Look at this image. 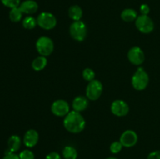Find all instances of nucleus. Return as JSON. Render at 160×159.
<instances>
[{"label": "nucleus", "mask_w": 160, "mask_h": 159, "mask_svg": "<svg viewBox=\"0 0 160 159\" xmlns=\"http://www.w3.org/2000/svg\"><path fill=\"white\" fill-rule=\"evenodd\" d=\"M2 159H20L19 157V154H15V153H12L9 151V149H7L5 152V156L3 157Z\"/></svg>", "instance_id": "obj_26"}, {"label": "nucleus", "mask_w": 160, "mask_h": 159, "mask_svg": "<svg viewBox=\"0 0 160 159\" xmlns=\"http://www.w3.org/2000/svg\"><path fill=\"white\" fill-rule=\"evenodd\" d=\"M1 2L6 7L9 9L19 7L20 5V0H1Z\"/></svg>", "instance_id": "obj_23"}, {"label": "nucleus", "mask_w": 160, "mask_h": 159, "mask_svg": "<svg viewBox=\"0 0 160 159\" xmlns=\"http://www.w3.org/2000/svg\"><path fill=\"white\" fill-rule=\"evenodd\" d=\"M103 85L102 82L95 79L88 82L86 88V97L90 101H97L101 97Z\"/></svg>", "instance_id": "obj_6"}, {"label": "nucleus", "mask_w": 160, "mask_h": 159, "mask_svg": "<svg viewBox=\"0 0 160 159\" xmlns=\"http://www.w3.org/2000/svg\"><path fill=\"white\" fill-rule=\"evenodd\" d=\"M123 146L120 141H114L113 143H111L110 147H109V150L112 154H118L119 152L121 151L123 149Z\"/></svg>", "instance_id": "obj_24"}, {"label": "nucleus", "mask_w": 160, "mask_h": 159, "mask_svg": "<svg viewBox=\"0 0 160 159\" xmlns=\"http://www.w3.org/2000/svg\"><path fill=\"white\" fill-rule=\"evenodd\" d=\"M51 111L53 115L56 116L65 117L70 112V105L65 100H56L52 104Z\"/></svg>", "instance_id": "obj_8"}, {"label": "nucleus", "mask_w": 160, "mask_h": 159, "mask_svg": "<svg viewBox=\"0 0 160 159\" xmlns=\"http://www.w3.org/2000/svg\"><path fill=\"white\" fill-rule=\"evenodd\" d=\"M140 12L142 15H148L150 12V7L147 4H142L140 6Z\"/></svg>", "instance_id": "obj_27"}, {"label": "nucleus", "mask_w": 160, "mask_h": 159, "mask_svg": "<svg viewBox=\"0 0 160 159\" xmlns=\"http://www.w3.org/2000/svg\"><path fill=\"white\" fill-rule=\"evenodd\" d=\"M21 146V139L19 136L12 135L8 140V149L12 153L18 151Z\"/></svg>", "instance_id": "obj_18"}, {"label": "nucleus", "mask_w": 160, "mask_h": 159, "mask_svg": "<svg viewBox=\"0 0 160 159\" xmlns=\"http://www.w3.org/2000/svg\"><path fill=\"white\" fill-rule=\"evenodd\" d=\"M111 112L117 117H124L129 113L130 107L126 101L123 100H116L111 104Z\"/></svg>", "instance_id": "obj_11"}, {"label": "nucleus", "mask_w": 160, "mask_h": 159, "mask_svg": "<svg viewBox=\"0 0 160 159\" xmlns=\"http://www.w3.org/2000/svg\"><path fill=\"white\" fill-rule=\"evenodd\" d=\"M45 159H62V158H61V156L59 153L52 151V152L47 154Z\"/></svg>", "instance_id": "obj_29"}, {"label": "nucleus", "mask_w": 160, "mask_h": 159, "mask_svg": "<svg viewBox=\"0 0 160 159\" xmlns=\"http://www.w3.org/2000/svg\"><path fill=\"white\" fill-rule=\"evenodd\" d=\"M38 140V132L35 129H28V130L25 132L24 136H23V142L27 147L32 148L37 145Z\"/></svg>", "instance_id": "obj_12"}, {"label": "nucleus", "mask_w": 160, "mask_h": 159, "mask_svg": "<svg viewBox=\"0 0 160 159\" xmlns=\"http://www.w3.org/2000/svg\"><path fill=\"white\" fill-rule=\"evenodd\" d=\"M22 25L26 30H33L37 26V19L31 16H28L22 21Z\"/></svg>", "instance_id": "obj_21"}, {"label": "nucleus", "mask_w": 160, "mask_h": 159, "mask_svg": "<svg viewBox=\"0 0 160 159\" xmlns=\"http://www.w3.org/2000/svg\"><path fill=\"white\" fill-rule=\"evenodd\" d=\"M63 126L71 133H79L86 126V122L81 112L70 111L63 118Z\"/></svg>", "instance_id": "obj_1"}, {"label": "nucleus", "mask_w": 160, "mask_h": 159, "mask_svg": "<svg viewBox=\"0 0 160 159\" xmlns=\"http://www.w3.org/2000/svg\"><path fill=\"white\" fill-rule=\"evenodd\" d=\"M88 106V99L87 97L78 96L73 99L72 102V107L73 111L78 112H82L87 109Z\"/></svg>", "instance_id": "obj_14"}, {"label": "nucleus", "mask_w": 160, "mask_h": 159, "mask_svg": "<svg viewBox=\"0 0 160 159\" xmlns=\"http://www.w3.org/2000/svg\"><path fill=\"white\" fill-rule=\"evenodd\" d=\"M149 84V76L142 67H138L131 78V84L136 90H144Z\"/></svg>", "instance_id": "obj_2"}, {"label": "nucleus", "mask_w": 160, "mask_h": 159, "mask_svg": "<svg viewBox=\"0 0 160 159\" xmlns=\"http://www.w3.org/2000/svg\"><path fill=\"white\" fill-rule=\"evenodd\" d=\"M20 159H34V154L31 150H23L19 154Z\"/></svg>", "instance_id": "obj_25"}, {"label": "nucleus", "mask_w": 160, "mask_h": 159, "mask_svg": "<svg viewBox=\"0 0 160 159\" xmlns=\"http://www.w3.org/2000/svg\"><path fill=\"white\" fill-rule=\"evenodd\" d=\"M138 140V137L135 131L132 129H128L125 130L123 133L121 134L120 138V142L122 143L124 147H132L135 146L136 143Z\"/></svg>", "instance_id": "obj_10"}, {"label": "nucleus", "mask_w": 160, "mask_h": 159, "mask_svg": "<svg viewBox=\"0 0 160 159\" xmlns=\"http://www.w3.org/2000/svg\"><path fill=\"white\" fill-rule=\"evenodd\" d=\"M128 59L133 65H141L145 62V53L140 47H132L128 52Z\"/></svg>", "instance_id": "obj_9"}, {"label": "nucleus", "mask_w": 160, "mask_h": 159, "mask_svg": "<svg viewBox=\"0 0 160 159\" xmlns=\"http://www.w3.org/2000/svg\"><path fill=\"white\" fill-rule=\"evenodd\" d=\"M47 64H48L47 58L45 57V56L39 55L32 61V62H31V67H32V69L34 71L39 72L44 70L46 67Z\"/></svg>", "instance_id": "obj_15"}, {"label": "nucleus", "mask_w": 160, "mask_h": 159, "mask_svg": "<svg viewBox=\"0 0 160 159\" xmlns=\"http://www.w3.org/2000/svg\"><path fill=\"white\" fill-rule=\"evenodd\" d=\"M135 26L137 29L143 34H149L152 32L155 28V24L151 17L148 15H142L137 17L135 20Z\"/></svg>", "instance_id": "obj_7"}, {"label": "nucleus", "mask_w": 160, "mask_h": 159, "mask_svg": "<svg viewBox=\"0 0 160 159\" xmlns=\"http://www.w3.org/2000/svg\"><path fill=\"white\" fill-rule=\"evenodd\" d=\"M147 159H160V150L154 151L149 153L147 157Z\"/></svg>", "instance_id": "obj_28"}, {"label": "nucleus", "mask_w": 160, "mask_h": 159, "mask_svg": "<svg viewBox=\"0 0 160 159\" xmlns=\"http://www.w3.org/2000/svg\"><path fill=\"white\" fill-rule=\"evenodd\" d=\"M78 154L76 148L72 146H66L62 151V155L64 159H77Z\"/></svg>", "instance_id": "obj_19"}, {"label": "nucleus", "mask_w": 160, "mask_h": 159, "mask_svg": "<svg viewBox=\"0 0 160 159\" xmlns=\"http://www.w3.org/2000/svg\"><path fill=\"white\" fill-rule=\"evenodd\" d=\"M106 159H117V157H107Z\"/></svg>", "instance_id": "obj_30"}, {"label": "nucleus", "mask_w": 160, "mask_h": 159, "mask_svg": "<svg viewBox=\"0 0 160 159\" xmlns=\"http://www.w3.org/2000/svg\"><path fill=\"white\" fill-rule=\"evenodd\" d=\"M23 12L20 9V7H16L10 9L9 17L12 22L17 23V22H20L21 20L22 17H23Z\"/></svg>", "instance_id": "obj_20"}, {"label": "nucleus", "mask_w": 160, "mask_h": 159, "mask_svg": "<svg viewBox=\"0 0 160 159\" xmlns=\"http://www.w3.org/2000/svg\"><path fill=\"white\" fill-rule=\"evenodd\" d=\"M36 50L42 56H49L54 51V42L47 36L38 37L35 44Z\"/></svg>", "instance_id": "obj_4"}, {"label": "nucleus", "mask_w": 160, "mask_h": 159, "mask_svg": "<svg viewBox=\"0 0 160 159\" xmlns=\"http://www.w3.org/2000/svg\"><path fill=\"white\" fill-rule=\"evenodd\" d=\"M138 17V13L135 9H131V8H128V9H123L122 11L121 14H120V17H121L122 20L124 22H127V23H130V22L136 20Z\"/></svg>", "instance_id": "obj_17"}, {"label": "nucleus", "mask_w": 160, "mask_h": 159, "mask_svg": "<svg viewBox=\"0 0 160 159\" xmlns=\"http://www.w3.org/2000/svg\"><path fill=\"white\" fill-rule=\"evenodd\" d=\"M19 7L21 9L23 13L31 15L37 12L38 9V5L37 2H35L34 0H25L20 3Z\"/></svg>", "instance_id": "obj_13"}, {"label": "nucleus", "mask_w": 160, "mask_h": 159, "mask_svg": "<svg viewBox=\"0 0 160 159\" xmlns=\"http://www.w3.org/2000/svg\"><path fill=\"white\" fill-rule=\"evenodd\" d=\"M37 23L41 28L45 31H50L56 27L57 20L52 13L48 12H41L37 17Z\"/></svg>", "instance_id": "obj_5"}, {"label": "nucleus", "mask_w": 160, "mask_h": 159, "mask_svg": "<svg viewBox=\"0 0 160 159\" xmlns=\"http://www.w3.org/2000/svg\"><path fill=\"white\" fill-rule=\"evenodd\" d=\"M70 34L73 40L81 42L87 37V26L82 20L73 21L70 26Z\"/></svg>", "instance_id": "obj_3"}, {"label": "nucleus", "mask_w": 160, "mask_h": 159, "mask_svg": "<svg viewBox=\"0 0 160 159\" xmlns=\"http://www.w3.org/2000/svg\"><path fill=\"white\" fill-rule=\"evenodd\" d=\"M68 16L73 21L81 20L83 17V10L78 5H73L68 9Z\"/></svg>", "instance_id": "obj_16"}, {"label": "nucleus", "mask_w": 160, "mask_h": 159, "mask_svg": "<svg viewBox=\"0 0 160 159\" xmlns=\"http://www.w3.org/2000/svg\"><path fill=\"white\" fill-rule=\"evenodd\" d=\"M82 76L84 80L91 82L95 78V71L91 68H85L82 72Z\"/></svg>", "instance_id": "obj_22"}]
</instances>
